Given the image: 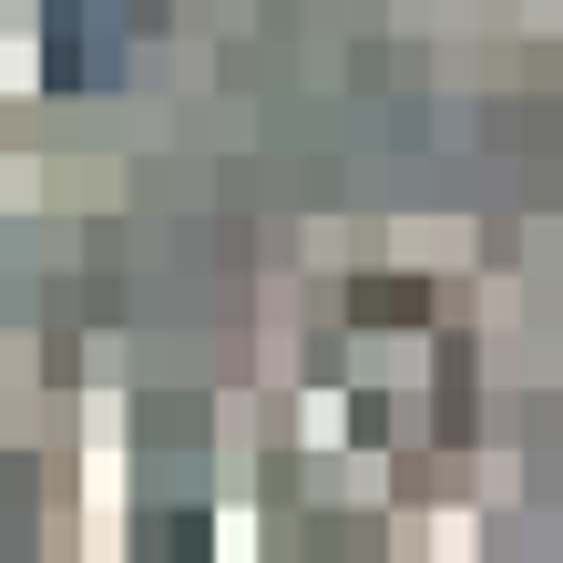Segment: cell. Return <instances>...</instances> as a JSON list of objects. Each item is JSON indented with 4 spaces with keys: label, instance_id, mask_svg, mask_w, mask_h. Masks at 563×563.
<instances>
[{
    "label": "cell",
    "instance_id": "6da1fadb",
    "mask_svg": "<svg viewBox=\"0 0 563 563\" xmlns=\"http://www.w3.org/2000/svg\"><path fill=\"white\" fill-rule=\"evenodd\" d=\"M430 297H400V277H379V297H358V318H420Z\"/></svg>",
    "mask_w": 563,
    "mask_h": 563
}]
</instances>
